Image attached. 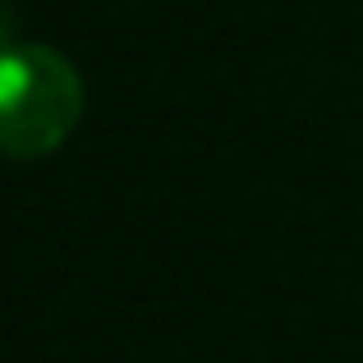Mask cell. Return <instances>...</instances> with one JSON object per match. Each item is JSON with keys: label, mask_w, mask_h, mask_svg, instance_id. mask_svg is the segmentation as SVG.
<instances>
[{"label": "cell", "mask_w": 363, "mask_h": 363, "mask_svg": "<svg viewBox=\"0 0 363 363\" xmlns=\"http://www.w3.org/2000/svg\"><path fill=\"white\" fill-rule=\"evenodd\" d=\"M83 120V79L55 46L18 42L0 55V152L37 161L65 147Z\"/></svg>", "instance_id": "cell-1"}, {"label": "cell", "mask_w": 363, "mask_h": 363, "mask_svg": "<svg viewBox=\"0 0 363 363\" xmlns=\"http://www.w3.org/2000/svg\"><path fill=\"white\" fill-rule=\"evenodd\" d=\"M9 37H14V14H9V9L0 5V55H5L9 46H14V42H9Z\"/></svg>", "instance_id": "cell-2"}]
</instances>
